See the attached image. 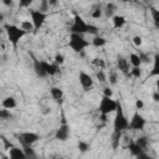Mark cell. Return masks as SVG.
Wrapping results in <instances>:
<instances>
[{
	"label": "cell",
	"instance_id": "6da1fadb",
	"mask_svg": "<svg viewBox=\"0 0 159 159\" xmlns=\"http://www.w3.org/2000/svg\"><path fill=\"white\" fill-rule=\"evenodd\" d=\"M4 29H5V32H6V35H7V39H9L10 43H11L12 46H15V47L17 46L19 41L27 34L22 27H19V26H16V25L6 24V25L4 26Z\"/></svg>",
	"mask_w": 159,
	"mask_h": 159
},
{
	"label": "cell",
	"instance_id": "7a4b0ae2",
	"mask_svg": "<svg viewBox=\"0 0 159 159\" xmlns=\"http://www.w3.org/2000/svg\"><path fill=\"white\" fill-rule=\"evenodd\" d=\"M128 127H129V120L127 119V117L123 112L122 104L118 103L117 109H116V117H114V120H113V130L124 132V130L128 129Z\"/></svg>",
	"mask_w": 159,
	"mask_h": 159
},
{
	"label": "cell",
	"instance_id": "3957f363",
	"mask_svg": "<svg viewBox=\"0 0 159 159\" xmlns=\"http://www.w3.org/2000/svg\"><path fill=\"white\" fill-rule=\"evenodd\" d=\"M68 45L75 52H82L87 46H89V42L81 34H71Z\"/></svg>",
	"mask_w": 159,
	"mask_h": 159
},
{
	"label": "cell",
	"instance_id": "277c9868",
	"mask_svg": "<svg viewBox=\"0 0 159 159\" xmlns=\"http://www.w3.org/2000/svg\"><path fill=\"white\" fill-rule=\"evenodd\" d=\"M117 106H118V102H116L114 99H112V97L103 96L102 99H101V102H99L98 111H99L101 114H109V113L116 112Z\"/></svg>",
	"mask_w": 159,
	"mask_h": 159
},
{
	"label": "cell",
	"instance_id": "5b68a950",
	"mask_svg": "<svg viewBox=\"0 0 159 159\" xmlns=\"http://www.w3.org/2000/svg\"><path fill=\"white\" fill-rule=\"evenodd\" d=\"M71 34H87L88 32V24L80 16V15H75L73 17V24L70 27Z\"/></svg>",
	"mask_w": 159,
	"mask_h": 159
},
{
	"label": "cell",
	"instance_id": "8992f818",
	"mask_svg": "<svg viewBox=\"0 0 159 159\" xmlns=\"http://www.w3.org/2000/svg\"><path fill=\"white\" fill-rule=\"evenodd\" d=\"M145 119L144 117L139 113V112H135L133 116H132V119L129 122V127L128 129L130 130H143L144 127H145Z\"/></svg>",
	"mask_w": 159,
	"mask_h": 159
},
{
	"label": "cell",
	"instance_id": "52a82bcc",
	"mask_svg": "<svg viewBox=\"0 0 159 159\" xmlns=\"http://www.w3.org/2000/svg\"><path fill=\"white\" fill-rule=\"evenodd\" d=\"M30 15H31V21L35 26V30H39L45 24L46 19H47V14L41 10H31Z\"/></svg>",
	"mask_w": 159,
	"mask_h": 159
},
{
	"label": "cell",
	"instance_id": "ba28073f",
	"mask_svg": "<svg viewBox=\"0 0 159 159\" xmlns=\"http://www.w3.org/2000/svg\"><path fill=\"white\" fill-rule=\"evenodd\" d=\"M39 139H40L39 134H36V133H34V132H25V133L20 134V137H19V140L21 142L22 145H25V144L32 145V144L36 143Z\"/></svg>",
	"mask_w": 159,
	"mask_h": 159
},
{
	"label": "cell",
	"instance_id": "9c48e42d",
	"mask_svg": "<svg viewBox=\"0 0 159 159\" xmlns=\"http://www.w3.org/2000/svg\"><path fill=\"white\" fill-rule=\"evenodd\" d=\"M68 137H70V127H68V124L65 122V123H62V124L57 128V130H56V133H55V139L65 142V140L68 139Z\"/></svg>",
	"mask_w": 159,
	"mask_h": 159
},
{
	"label": "cell",
	"instance_id": "30bf717a",
	"mask_svg": "<svg viewBox=\"0 0 159 159\" xmlns=\"http://www.w3.org/2000/svg\"><path fill=\"white\" fill-rule=\"evenodd\" d=\"M78 80H80L81 86H82L84 89H89V88L93 87V80H92V77H91L88 73L83 72V71L80 72V75H78Z\"/></svg>",
	"mask_w": 159,
	"mask_h": 159
},
{
	"label": "cell",
	"instance_id": "8fae6325",
	"mask_svg": "<svg viewBox=\"0 0 159 159\" xmlns=\"http://www.w3.org/2000/svg\"><path fill=\"white\" fill-rule=\"evenodd\" d=\"M9 157L12 158V159H25V158H27L24 149L17 148V147H11L9 149Z\"/></svg>",
	"mask_w": 159,
	"mask_h": 159
},
{
	"label": "cell",
	"instance_id": "7c38bea8",
	"mask_svg": "<svg viewBox=\"0 0 159 159\" xmlns=\"http://www.w3.org/2000/svg\"><path fill=\"white\" fill-rule=\"evenodd\" d=\"M41 65H42L43 70L46 71L47 76H53L58 72V65L57 63H50L46 61H41Z\"/></svg>",
	"mask_w": 159,
	"mask_h": 159
},
{
	"label": "cell",
	"instance_id": "4fadbf2b",
	"mask_svg": "<svg viewBox=\"0 0 159 159\" xmlns=\"http://www.w3.org/2000/svg\"><path fill=\"white\" fill-rule=\"evenodd\" d=\"M117 65H118V68L120 72H123L124 75H129V62L123 56L117 57Z\"/></svg>",
	"mask_w": 159,
	"mask_h": 159
},
{
	"label": "cell",
	"instance_id": "5bb4252c",
	"mask_svg": "<svg viewBox=\"0 0 159 159\" xmlns=\"http://www.w3.org/2000/svg\"><path fill=\"white\" fill-rule=\"evenodd\" d=\"M34 71H35L37 77H41V78L47 77V73H46V71L43 70V67L41 65V61H39L36 58H34Z\"/></svg>",
	"mask_w": 159,
	"mask_h": 159
},
{
	"label": "cell",
	"instance_id": "9a60e30c",
	"mask_svg": "<svg viewBox=\"0 0 159 159\" xmlns=\"http://www.w3.org/2000/svg\"><path fill=\"white\" fill-rule=\"evenodd\" d=\"M128 149H129L130 154L134 155V157H138L139 154H142V153L144 152V149H143L140 145H138L137 142H130V143L128 144Z\"/></svg>",
	"mask_w": 159,
	"mask_h": 159
},
{
	"label": "cell",
	"instance_id": "2e32d148",
	"mask_svg": "<svg viewBox=\"0 0 159 159\" xmlns=\"http://www.w3.org/2000/svg\"><path fill=\"white\" fill-rule=\"evenodd\" d=\"M112 22H113V27H114V29H120V27H123V26L125 25L127 20H125V17L122 16V15H114V16L112 17Z\"/></svg>",
	"mask_w": 159,
	"mask_h": 159
},
{
	"label": "cell",
	"instance_id": "e0dca14e",
	"mask_svg": "<svg viewBox=\"0 0 159 159\" xmlns=\"http://www.w3.org/2000/svg\"><path fill=\"white\" fill-rule=\"evenodd\" d=\"M155 76H159V53L154 55L153 67H152V71L149 73V77H155Z\"/></svg>",
	"mask_w": 159,
	"mask_h": 159
},
{
	"label": "cell",
	"instance_id": "ac0fdd59",
	"mask_svg": "<svg viewBox=\"0 0 159 159\" xmlns=\"http://www.w3.org/2000/svg\"><path fill=\"white\" fill-rule=\"evenodd\" d=\"M50 93L52 96V98L56 101V102H62V98H63V92L60 87H52L50 89Z\"/></svg>",
	"mask_w": 159,
	"mask_h": 159
},
{
	"label": "cell",
	"instance_id": "d6986e66",
	"mask_svg": "<svg viewBox=\"0 0 159 159\" xmlns=\"http://www.w3.org/2000/svg\"><path fill=\"white\" fill-rule=\"evenodd\" d=\"M2 107L4 108H7V109H14L16 107V99L14 97H6L4 101H2Z\"/></svg>",
	"mask_w": 159,
	"mask_h": 159
},
{
	"label": "cell",
	"instance_id": "ffe728a7",
	"mask_svg": "<svg viewBox=\"0 0 159 159\" xmlns=\"http://www.w3.org/2000/svg\"><path fill=\"white\" fill-rule=\"evenodd\" d=\"M120 138H122V132L113 130V134H112V147H113V149H117L119 147Z\"/></svg>",
	"mask_w": 159,
	"mask_h": 159
},
{
	"label": "cell",
	"instance_id": "44dd1931",
	"mask_svg": "<svg viewBox=\"0 0 159 159\" xmlns=\"http://www.w3.org/2000/svg\"><path fill=\"white\" fill-rule=\"evenodd\" d=\"M106 43H107V40H106L104 37H102V36H98V35H96L94 39L92 40V45H93L94 47H102V46H104Z\"/></svg>",
	"mask_w": 159,
	"mask_h": 159
},
{
	"label": "cell",
	"instance_id": "7402d4cb",
	"mask_svg": "<svg viewBox=\"0 0 159 159\" xmlns=\"http://www.w3.org/2000/svg\"><path fill=\"white\" fill-rule=\"evenodd\" d=\"M129 62L132 63L133 67H140V65H142L140 57H139V55H137V53H130V55H129Z\"/></svg>",
	"mask_w": 159,
	"mask_h": 159
},
{
	"label": "cell",
	"instance_id": "603a6c76",
	"mask_svg": "<svg viewBox=\"0 0 159 159\" xmlns=\"http://www.w3.org/2000/svg\"><path fill=\"white\" fill-rule=\"evenodd\" d=\"M116 10V5L113 2H108L106 5V9H104V15L106 17H113V12Z\"/></svg>",
	"mask_w": 159,
	"mask_h": 159
},
{
	"label": "cell",
	"instance_id": "cb8c5ba5",
	"mask_svg": "<svg viewBox=\"0 0 159 159\" xmlns=\"http://www.w3.org/2000/svg\"><path fill=\"white\" fill-rule=\"evenodd\" d=\"M21 27H22L26 32H31V31L35 30V26H34L32 21H30V20H25V21H22V22H21Z\"/></svg>",
	"mask_w": 159,
	"mask_h": 159
},
{
	"label": "cell",
	"instance_id": "d4e9b609",
	"mask_svg": "<svg viewBox=\"0 0 159 159\" xmlns=\"http://www.w3.org/2000/svg\"><path fill=\"white\" fill-rule=\"evenodd\" d=\"M150 14H152V19H153L155 26H158L159 25V10L157 7L150 6Z\"/></svg>",
	"mask_w": 159,
	"mask_h": 159
},
{
	"label": "cell",
	"instance_id": "484cf974",
	"mask_svg": "<svg viewBox=\"0 0 159 159\" xmlns=\"http://www.w3.org/2000/svg\"><path fill=\"white\" fill-rule=\"evenodd\" d=\"M22 149H24V152H25V154H26L27 158H35L36 157V154H35L34 149L31 148V145L25 144V145H22Z\"/></svg>",
	"mask_w": 159,
	"mask_h": 159
},
{
	"label": "cell",
	"instance_id": "4316f807",
	"mask_svg": "<svg viewBox=\"0 0 159 159\" xmlns=\"http://www.w3.org/2000/svg\"><path fill=\"white\" fill-rule=\"evenodd\" d=\"M11 117H12V114H11L10 109H7V108L0 109V118L1 119H10Z\"/></svg>",
	"mask_w": 159,
	"mask_h": 159
},
{
	"label": "cell",
	"instance_id": "83f0119b",
	"mask_svg": "<svg viewBox=\"0 0 159 159\" xmlns=\"http://www.w3.org/2000/svg\"><path fill=\"white\" fill-rule=\"evenodd\" d=\"M129 76H132V77H134V78H139V77L142 76V70H140V67H133V68L130 70V72H129Z\"/></svg>",
	"mask_w": 159,
	"mask_h": 159
},
{
	"label": "cell",
	"instance_id": "f1b7e54d",
	"mask_svg": "<svg viewBox=\"0 0 159 159\" xmlns=\"http://www.w3.org/2000/svg\"><path fill=\"white\" fill-rule=\"evenodd\" d=\"M102 14H103V10L101 9V6H97V7H94L93 10H92V17L93 19H99L101 16H102Z\"/></svg>",
	"mask_w": 159,
	"mask_h": 159
},
{
	"label": "cell",
	"instance_id": "f546056e",
	"mask_svg": "<svg viewBox=\"0 0 159 159\" xmlns=\"http://www.w3.org/2000/svg\"><path fill=\"white\" fill-rule=\"evenodd\" d=\"M135 142H137V144L140 145L143 149H145V148L148 147V138H147V137H139Z\"/></svg>",
	"mask_w": 159,
	"mask_h": 159
},
{
	"label": "cell",
	"instance_id": "4dcf8cb0",
	"mask_svg": "<svg viewBox=\"0 0 159 159\" xmlns=\"http://www.w3.org/2000/svg\"><path fill=\"white\" fill-rule=\"evenodd\" d=\"M96 77H97V80H98L99 82H106V81H107V77H106V75H104V72H103L102 68H101L99 71H97Z\"/></svg>",
	"mask_w": 159,
	"mask_h": 159
},
{
	"label": "cell",
	"instance_id": "1f68e13d",
	"mask_svg": "<svg viewBox=\"0 0 159 159\" xmlns=\"http://www.w3.org/2000/svg\"><path fill=\"white\" fill-rule=\"evenodd\" d=\"M93 65H96V66H98L99 68H104L106 67V62L102 60V58H98V57H96V58H93Z\"/></svg>",
	"mask_w": 159,
	"mask_h": 159
},
{
	"label": "cell",
	"instance_id": "d6a6232c",
	"mask_svg": "<svg viewBox=\"0 0 159 159\" xmlns=\"http://www.w3.org/2000/svg\"><path fill=\"white\" fill-rule=\"evenodd\" d=\"M77 147H78V149H80L82 153H84V152H87V150L89 149V145H88V143H86V142H78Z\"/></svg>",
	"mask_w": 159,
	"mask_h": 159
},
{
	"label": "cell",
	"instance_id": "836d02e7",
	"mask_svg": "<svg viewBox=\"0 0 159 159\" xmlns=\"http://www.w3.org/2000/svg\"><path fill=\"white\" fill-rule=\"evenodd\" d=\"M98 27L96 25H92V24H88V34H92V35H97L98 34Z\"/></svg>",
	"mask_w": 159,
	"mask_h": 159
},
{
	"label": "cell",
	"instance_id": "e575fe53",
	"mask_svg": "<svg viewBox=\"0 0 159 159\" xmlns=\"http://www.w3.org/2000/svg\"><path fill=\"white\" fill-rule=\"evenodd\" d=\"M65 62V57H63V55L62 53H57L56 56H55V63H57V65H62Z\"/></svg>",
	"mask_w": 159,
	"mask_h": 159
},
{
	"label": "cell",
	"instance_id": "d590c367",
	"mask_svg": "<svg viewBox=\"0 0 159 159\" xmlns=\"http://www.w3.org/2000/svg\"><path fill=\"white\" fill-rule=\"evenodd\" d=\"M48 6H50L48 0H41V5H40V10H41V11L46 12V11H47V9H48Z\"/></svg>",
	"mask_w": 159,
	"mask_h": 159
},
{
	"label": "cell",
	"instance_id": "8d00e7d4",
	"mask_svg": "<svg viewBox=\"0 0 159 159\" xmlns=\"http://www.w3.org/2000/svg\"><path fill=\"white\" fill-rule=\"evenodd\" d=\"M139 57H140V61H142V63H149L152 60L149 58V56L148 55H145V53H143V52H140L139 53Z\"/></svg>",
	"mask_w": 159,
	"mask_h": 159
},
{
	"label": "cell",
	"instance_id": "74e56055",
	"mask_svg": "<svg viewBox=\"0 0 159 159\" xmlns=\"http://www.w3.org/2000/svg\"><path fill=\"white\" fill-rule=\"evenodd\" d=\"M32 2H34V0H19V5L21 7H29Z\"/></svg>",
	"mask_w": 159,
	"mask_h": 159
},
{
	"label": "cell",
	"instance_id": "f35d334b",
	"mask_svg": "<svg viewBox=\"0 0 159 159\" xmlns=\"http://www.w3.org/2000/svg\"><path fill=\"white\" fill-rule=\"evenodd\" d=\"M133 43H134L137 47H139V46L143 43V39H142L140 36H138V35H137V36H134V37H133Z\"/></svg>",
	"mask_w": 159,
	"mask_h": 159
},
{
	"label": "cell",
	"instance_id": "ab89813d",
	"mask_svg": "<svg viewBox=\"0 0 159 159\" xmlns=\"http://www.w3.org/2000/svg\"><path fill=\"white\" fill-rule=\"evenodd\" d=\"M108 81H109L111 84H116V83H117V75H116L114 72H112V73L109 75V80H108Z\"/></svg>",
	"mask_w": 159,
	"mask_h": 159
},
{
	"label": "cell",
	"instance_id": "60d3db41",
	"mask_svg": "<svg viewBox=\"0 0 159 159\" xmlns=\"http://www.w3.org/2000/svg\"><path fill=\"white\" fill-rule=\"evenodd\" d=\"M112 94H113V91H112V88H109V87H104V88H103V96H107V97H112Z\"/></svg>",
	"mask_w": 159,
	"mask_h": 159
},
{
	"label": "cell",
	"instance_id": "b9f144b4",
	"mask_svg": "<svg viewBox=\"0 0 159 159\" xmlns=\"http://www.w3.org/2000/svg\"><path fill=\"white\" fill-rule=\"evenodd\" d=\"M143 107H144V102L142 99H137L135 101V108L137 109H142Z\"/></svg>",
	"mask_w": 159,
	"mask_h": 159
},
{
	"label": "cell",
	"instance_id": "7bdbcfd3",
	"mask_svg": "<svg viewBox=\"0 0 159 159\" xmlns=\"http://www.w3.org/2000/svg\"><path fill=\"white\" fill-rule=\"evenodd\" d=\"M2 1V4L5 5V6H7V7H11L12 5H14V0H1Z\"/></svg>",
	"mask_w": 159,
	"mask_h": 159
},
{
	"label": "cell",
	"instance_id": "ee69618b",
	"mask_svg": "<svg viewBox=\"0 0 159 159\" xmlns=\"http://www.w3.org/2000/svg\"><path fill=\"white\" fill-rule=\"evenodd\" d=\"M2 142H4V144H5V149H10L11 147H14V145H12L11 143H9V142H7V139H6V138H4V137H2Z\"/></svg>",
	"mask_w": 159,
	"mask_h": 159
},
{
	"label": "cell",
	"instance_id": "f6af8a7d",
	"mask_svg": "<svg viewBox=\"0 0 159 159\" xmlns=\"http://www.w3.org/2000/svg\"><path fill=\"white\" fill-rule=\"evenodd\" d=\"M153 101H154V102H159V92L155 91V92L153 93Z\"/></svg>",
	"mask_w": 159,
	"mask_h": 159
},
{
	"label": "cell",
	"instance_id": "bcb514c9",
	"mask_svg": "<svg viewBox=\"0 0 159 159\" xmlns=\"http://www.w3.org/2000/svg\"><path fill=\"white\" fill-rule=\"evenodd\" d=\"M58 1H60V0H48V4H50V6H55Z\"/></svg>",
	"mask_w": 159,
	"mask_h": 159
},
{
	"label": "cell",
	"instance_id": "7dc6e473",
	"mask_svg": "<svg viewBox=\"0 0 159 159\" xmlns=\"http://www.w3.org/2000/svg\"><path fill=\"white\" fill-rule=\"evenodd\" d=\"M157 92H159V80H157Z\"/></svg>",
	"mask_w": 159,
	"mask_h": 159
},
{
	"label": "cell",
	"instance_id": "c3c4849f",
	"mask_svg": "<svg viewBox=\"0 0 159 159\" xmlns=\"http://www.w3.org/2000/svg\"><path fill=\"white\" fill-rule=\"evenodd\" d=\"M122 1H124V2H127V1H133V2H135V1H138V0H122Z\"/></svg>",
	"mask_w": 159,
	"mask_h": 159
}]
</instances>
